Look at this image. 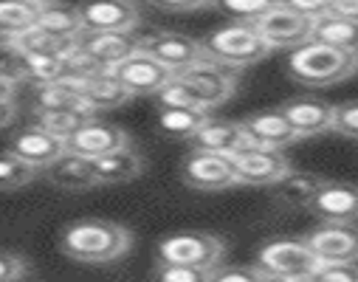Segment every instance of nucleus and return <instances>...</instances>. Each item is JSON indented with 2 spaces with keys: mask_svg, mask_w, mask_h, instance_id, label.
<instances>
[{
  "mask_svg": "<svg viewBox=\"0 0 358 282\" xmlns=\"http://www.w3.org/2000/svg\"><path fill=\"white\" fill-rule=\"evenodd\" d=\"M59 248L65 257L85 265H108L122 260L133 248V232L116 220L85 218L65 226L59 237Z\"/></svg>",
  "mask_w": 358,
  "mask_h": 282,
  "instance_id": "obj_1",
  "label": "nucleus"
},
{
  "mask_svg": "<svg viewBox=\"0 0 358 282\" xmlns=\"http://www.w3.org/2000/svg\"><path fill=\"white\" fill-rule=\"evenodd\" d=\"M288 71L302 85L324 87V85H336V82L355 76L358 73V54L333 48V45L319 43V40H308L299 48H294V54L288 59Z\"/></svg>",
  "mask_w": 358,
  "mask_h": 282,
  "instance_id": "obj_2",
  "label": "nucleus"
},
{
  "mask_svg": "<svg viewBox=\"0 0 358 282\" xmlns=\"http://www.w3.org/2000/svg\"><path fill=\"white\" fill-rule=\"evenodd\" d=\"M201 45H203V54L209 59H215V62H220L231 71L254 65V62H259V59H265L268 54H271V48L262 43L257 29L245 20L229 23V26L212 31Z\"/></svg>",
  "mask_w": 358,
  "mask_h": 282,
  "instance_id": "obj_3",
  "label": "nucleus"
},
{
  "mask_svg": "<svg viewBox=\"0 0 358 282\" xmlns=\"http://www.w3.org/2000/svg\"><path fill=\"white\" fill-rule=\"evenodd\" d=\"M223 257H226V243L212 232H175L158 243V262L212 271L223 262Z\"/></svg>",
  "mask_w": 358,
  "mask_h": 282,
  "instance_id": "obj_4",
  "label": "nucleus"
},
{
  "mask_svg": "<svg viewBox=\"0 0 358 282\" xmlns=\"http://www.w3.org/2000/svg\"><path fill=\"white\" fill-rule=\"evenodd\" d=\"M175 76L181 79L209 111L229 102L237 90V71H231V68H226L209 57L198 59L195 65H189L187 71L175 73Z\"/></svg>",
  "mask_w": 358,
  "mask_h": 282,
  "instance_id": "obj_5",
  "label": "nucleus"
},
{
  "mask_svg": "<svg viewBox=\"0 0 358 282\" xmlns=\"http://www.w3.org/2000/svg\"><path fill=\"white\" fill-rule=\"evenodd\" d=\"M234 178L237 186H274L280 178H285L294 167L282 150H262V147H248L231 155Z\"/></svg>",
  "mask_w": 358,
  "mask_h": 282,
  "instance_id": "obj_6",
  "label": "nucleus"
},
{
  "mask_svg": "<svg viewBox=\"0 0 358 282\" xmlns=\"http://www.w3.org/2000/svg\"><path fill=\"white\" fill-rule=\"evenodd\" d=\"M76 12L87 34H133L141 23L130 0H87Z\"/></svg>",
  "mask_w": 358,
  "mask_h": 282,
  "instance_id": "obj_7",
  "label": "nucleus"
},
{
  "mask_svg": "<svg viewBox=\"0 0 358 282\" xmlns=\"http://www.w3.org/2000/svg\"><path fill=\"white\" fill-rule=\"evenodd\" d=\"M138 51L152 57L172 76L187 71L189 65H195L198 59L206 57L201 40L187 37V34H175V31H158V34H150V37H138Z\"/></svg>",
  "mask_w": 358,
  "mask_h": 282,
  "instance_id": "obj_8",
  "label": "nucleus"
},
{
  "mask_svg": "<svg viewBox=\"0 0 358 282\" xmlns=\"http://www.w3.org/2000/svg\"><path fill=\"white\" fill-rule=\"evenodd\" d=\"M181 178L187 186L198 192H226L231 186H237L231 158L206 153V150H192L184 164H181Z\"/></svg>",
  "mask_w": 358,
  "mask_h": 282,
  "instance_id": "obj_9",
  "label": "nucleus"
},
{
  "mask_svg": "<svg viewBox=\"0 0 358 282\" xmlns=\"http://www.w3.org/2000/svg\"><path fill=\"white\" fill-rule=\"evenodd\" d=\"M310 23L308 17L285 9V6H274L265 15H259L257 20H251V26L257 29V34L262 37V43L268 48H299L302 43L310 40Z\"/></svg>",
  "mask_w": 358,
  "mask_h": 282,
  "instance_id": "obj_10",
  "label": "nucleus"
},
{
  "mask_svg": "<svg viewBox=\"0 0 358 282\" xmlns=\"http://www.w3.org/2000/svg\"><path fill=\"white\" fill-rule=\"evenodd\" d=\"M310 254L324 262H358V226L352 223H322L302 237Z\"/></svg>",
  "mask_w": 358,
  "mask_h": 282,
  "instance_id": "obj_11",
  "label": "nucleus"
},
{
  "mask_svg": "<svg viewBox=\"0 0 358 282\" xmlns=\"http://www.w3.org/2000/svg\"><path fill=\"white\" fill-rule=\"evenodd\" d=\"M265 276H282V274H299V271H316L319 260L310 254L305 240H271L265 243L254 262Z\"/></svg>",
  "mask_w": 358,
  "mask_h": 282,
  "instance_id": "obj_12",
  "label": "nucleus"
},
{
  "mask_svg": "<svg viewBox=\"0 0 358 282\" xmlns=\"http://www.w3.org/2000/svg\"><path fill=\"white\" fill-rule=\"evenodd\" d=\"M130 144V136L127 130H122L119 125H108V122H85L73 136L65 139V153H73L79 158H87V161H96L102 155H110L122 147Z\"/></svg>",
  "mask_w": 358,
  "mask_h": 282,
  "instance_id": "obj_13",
  "label": "nucleus"
},
{
  "mask_svg": "<svg viewBox=\"0 0 358 282\" xmlns=\"http://www.w3.org/2000/svg\"><path fill=\"white\" fill-rule=\"evenodd\" d=\"M110 73L122 82V87L130 93V97H155V93L172 79V73L164 65H158L152 57H147L144 51H136L133 57L119 62Z\"/></svg>",
  "mask_w": 358,
  "mask_h": 282,
  "instance_id": "obj_14",
  "label": "nucleus"
},
{
  "mask_svg": "<svg viewBox=\"0 0 358 282\" xmlns=\"http://www.w3.org/2000/svg\"><path fill=\"white\" fill-rule=\"evenodd\" d=\"M12 155H17L20 161H26L29 167H34L37 172H45L62 153H65V141L51 136L48 130L37 127V125H29V127H20L12 139H9V147H6Z\"/></svg>",
  "mask_w": 358,
  "mask_h": 282,
  "instance_id": "obj_15",
  "label": "nucleus"
},
{
  "mask_svg": "<svg viewBox=\"0 0 358 282\" xmlns=\"http://www.w3.org/2000/svg\"><path fill=\"white\" fill-rule=\"evenodd\" d=\"M308 209L322 223H355L358 220V183L324 181V186Z\"/></svg>",
  "mask_w": 358,
  "mask_h": 282,
  "instance_id": "obj_16",
  "label": "nucleus"
},
{
  "mask_svg": "<svg viewBox=\"0 0 358 282\" xmlns=\"http://www.w3.org/2000/svg\"><path fill=\"white\" fill-rule=\"evenodd\" d=\"M240 125H243L248 141L254 147H262V150H285L294 141H299V136L294 133L291 122L282 116L280 108L277 111H259Z\"/></svg>",
  "mask_w": 358,
  "mask_h": 282,
  "instance_id": "obj_17",
  "label": "nucleus"
},
{
  "mask_svg": "<svg viewBox=\"0 0 358 282\" xmlns=\"http://www.w3.org/2000/svg\"><path fill=\"white\" fill-rule=\"evenodd\" d=\"M280 111L291 122V127L299 139H313V136H324V133L333 130V105H327V102L291 99Z\"/></svg>",
  "mask_w": 358,
  "mask_h": 282,
  "instance_id": "obj_18",
  "label": "nucleus"
},
{
  "mask_svg": "<svg viewBox=\"0 0 358 282\" xmlns=\"http://www.w3.org/2000/svg\"><path fill=\"white\" fill-rule=\"evenodd\" d=\"M189 141H192V150H206V153H217L226 158H231L240 150L254 147L240 122H217V119H209Z\"/></svg>",
  "mask_w": 358,
  "mask_h": 282,
  "instance_id": "obj_19",
  "label": "nucleus"
},
{
  "mask_svg": "<svg viewBox=\"0 0 358 282\" xmlns=\"http://www.w3.org/2000/svg\"><path fill=\"white\" fill-rule=\"evenodd\" d=\"M45 178L51 186H57L62 192H87V190H94V186H99L96 175H94V161L79 158L73 153H62L45 169Z\"/></svg>",
  "mask_w": 358,
  "mask_h": 282,
  "instance_id": "obj_20",
  "label": "nucleus"
},
{
  "mask_svg": "<svg viewBox=\"0 0 358 282\" xmlns=\"http://www.w3.org/2000/svg\"><path fill=\"white\" fill-rule=\"evenodd\" d=\"M324 186V178L305 169H291L285 178L274 183V201L285 209H308L319 190Z\"/></svg>",
  "mask_w": 358,
  "mask_h": 282,
  "instance_id": "obj_21",
  "label": "nucleus"
},
{
  "mask_svg": "<svg viewBox=\"0 0 358 282\" xmlns=\"http://www.w3.org/2000/svg\"><path fill=\"white\" fill-rule=\"evenodd\" d=\"M79 45L91 54L105 71H113L119 62L138 51V37L133 34H87L82 31Z\"/></svg>",
  "mask_w": 358,
  "mask_h": 282,
  "instance_id": "obj_22",
  "label": "nucleus"
},
{
  "mask_svg": "<svg viewBox=\"0 0 358 282\" xmlns=\"http://www.w3.org/2000/svg\"><path fill=\"white\" fill-rule=\"evenodd\" d=\"M144 167H147L144 155L133 144H127V147H122L110 155L96 158L94 161V175H96V183H127V181L138 178L144 172Z\"/></svg>",
  "mask_w": 358,
  "mask_h": 282,
  "instance_id": "obj_23",
  "label": "nucleus"
},
{
  "mask_svg": "<svg viewBox=\"0 0 358 282\" xmlns=\"http://www.w3.org/2000/svg\"><path fill=\"white\" fill-rule=\"evenodd\" d=\"M310 40L327 43L333 48L358 54V23L336 17V15H322L319 20L310 23Z\"/></svg>",
  "mask_w": 358,
  "mask_h": 282,
  "instance_id": "obj_24",
  "label": "nucleus"
},
{
  "mask_svg": "<svg viewBox=\"0 0 358 282\" xmlns=\"http://www.w3.org/2000/svg\"><path fill=\"white\" fill-rule=\"evenodd\" d=\"M82 97L87 99L94 111H108V108H122L124 102H130L133 97L122 87V82L110 73V71H102L91 79H85L82 85Z\"/></svg>",
  "mask_w": 358,
  "mask_h": 282,
  "instance_id": "obj_25",
  "label": "nucleus"
},
{
  "mask_svg": "<svg viewBox=\"0 0 358 282\" xmlns=\"http://www.w3.org/2000/svg\"><path fill=\"white\" fill-rule=\"evenodd\" d=\"M40 12L29 0H0V37L15 40L26 31H31L40 20Z\"/></svg>",
  "mask_w": 358,
  "mask_h": 282,
  "instance_id": "obj_26",
  "label": "nucleus"
},
{
  "mask_svg": "<svg viewBox=\"0 0 358 282\" xmlns=\"http://www.w3.org/2000/svg\"><path fill=\"white\" fill-rule=\"evenodd\" d=\"M206 122H209V111H189V108L158 111V130L172 139H192Z\"/></svg>",
  "mask_w": 358,
  "mask_h": 282,
  "instance_id": "obj_27",
  "label": "nucleus"
},
{
  "mask_svg": "<svg viewBox=\"0 0 358 282\" xmlns=\"http://www.w3.org/2000/svg\"><path fill=\"white\" fill-rule=\"evenodd\" d=\"M91 119H96L94 111L73 108V111H48V113H37V122H34V125L65 141L68 136H73L85 122H91Z\"/></svg>",
  "mask_w": 358,
  "mask_h": 282,
  "instance_id": "obj_28",
  "label": "nucleus"
},
{
  "mask_svg": "<svg viewBox=\"0 0 358 282\" xmlns=\"http://www.w3.org/2000/svg\"><path fill=\"white\" fill-rule=\"evenodd\" d=\"M37 29L54 34V37H82V23L76 9H62V6H48L40 12Z\"/></svg>",
  "mask_w": 358,
  "mask_h": 282,
  "instance_id": "obj_29",
  "label": "nucleus"
},
{
  "mask_svg": "<svg viewBox=\"0 0 358 282\" xmlns=\"http://www.w3.org/2000/svg\"><path fill=\"white\" fill-rule=\"evenodd\" d=\"M40 172L34 167H29L26 161H20L17 155H12L9 150L0 153V192H15L29 186Z\"/></svg>",
  "mask_w": 358,
  "mask_h": 282,
  "instance_id": "obj_30",
  "label": "nucleus"
},
{
  "mask_svg": "<svg viewBox=\"0 0 358 282\" xmlns=\"http://www.w3.org/2000/svg\"><path fill=\"white\" fill-rule=\"evenodd\" d=\"M155 97H158V102H161V108H189V111H209L198 97H195V93L181 82V79H178V76H172L158 93H155Z\"/></svg>",
  "mask_w": 358,
  "mask_h": 282,
  "instance_id": "obj_31",
  "label": "nucleus"
},
{
  "mask_svg": "<svg viewBox=\"0 0 358 282\" xmlns=\"http://www.w3.org/2000/svg\"><path fill=\"white\" fill-rule=\"evenodd\" d=\"M277 3H280V0H215V6L226 9L229 15L245 20V23L257 20L259 15H265L268 9H274Z\"/></svg>",
  "mask_w": 358,
  "mask_h": 282,
  "instance_id": "obj_32",
  "label": "nucleus"
},
{
  "mask_svg": "<svg viewBox=\"0 0 358 282\" xmlns=\"http://www.w3.org/2000/svg\"><path fill=\"white\" fill-rule=\"evenodd\" d=\"M152 282H209V271L192 268V265H172V262H158Z\"/></svg>",
  "mask_w": 358,
  "mask_h": 282,
  "instance_id": "obj_33",
  "label": "nucleus"
},
{
  "mask_svg": "<svg viewBox=\"0 0 358 282\" xmlns=\"http://www.w3.org/2000/svg\"><path fill=\"white\" fill-rule=\"evenodd\" d=\"M209 282H268L257 265H217L209 271Z\"/></svg>",
  "mask_w": 358,
  "mask_h": 282,
  "instance_id": "obj_34",
  "label": "nucleus"
},
{
  "mask_svg": "<svg viewBox=\"0 0 358 282\" xmlns=\"http://www.w3.org/2000/svg\"><path fill=\"white\" fill-rule=\"evenodd\" d=\"M333 133L358 141V99L333 105Z\"/></svg>",
  "mask_w": 358,
  "mask_h": 282,
  "instance_id": "obj_35",
  "label": "nucleus"
},
{
  "mask_svg": "<svg viewBox=\"0 0 358 282\" xmlns=\"http://www.w3.org/2000/svg\"><path fill=\"white\" fill-rule=\"evenodd\" d=\"M29 274H31V265L23 254L0 248V282H23Z\"/></svg>",
  "mask_w": 358,
  "mask_h": 282,
  "instance_id": "obj_36",
  "label": "nucleus"
},
{
  "mask_svg": "<svg viewBox=\"0 0 358 282\" xmlns=\"http://www.w3.org/2000/svg\"><path fill=\"white\" fill-rule=\"evenodd\" d=\"M313 282H358V262H324L313 271Z\"/></svg>",
  "mask_w": 358,
  "mask_h": 282,
  "instance_id": "obj_37",
  "label": "nucleus"
},
{
  "mask_svg": "<svg viewBox=\"0 0 358 282\" xmlns=\"http://www.w3.org/2000/svg\"><path fill=\"white\" fill-rule=\"evenodd\" d=\"M280 6H285V9L296 12V15L308 17V20H319L322 15H327V12H330L333 0H280Z\"/></svg>",
  "mask_w": 358,
  "mask_h": 282,
  "instance_id": "obj_38",
  "label": "nucleus"
},
{
  "mask_svg": "<svg viewBox=\"0 0 358 282\" xmlns=\"http://www.w3.org/2000/svg\"><path fill=\"white\" fill-rule=\"evenodd\" d=\"M152 3L166 12H198V9L215 6V0H152Z\"/></svg>",
  "mask_w": 358,
  "mask_h": 282,
  "instance_id": "obj_39",
  "label": "nucleus"
},
{
  "mask_svg": "<svg viewBox=\"0 0 358 282\" xmlns=\"http://www.w3.org/2000/svg\"><path fill=\"white\" fill-rule=\"evenodd\" d=\"M327 15H336V17L358 23V0H333V6H330Z\"/></svg>",
  "mask_w": 358,
  "mask_h": 282,
  "instance_id": "obj_40",
  "label": "nucleus"
},
{
  "mask_svg": "<svg viewBox=\"0 0 358 282\" xmlns=\"http://www.w3.org/2000/svg\"><path fill=\"white\" fill-rule=\"evenodd\" d=\"M15 116H17V105H15V99H3V102H0V130L9 127V125L15 122Z\"/></svg>",
  "mask_w": 358,
  "mask_h": 282,
  "instance_id": "obj_41",
  "label": "nucleus"
},
{
  "mask_svg": "<svg viewBox=\"0 0 358 282\" xmlns=\"http://www.w3.org/2000/svg\"><path fill=\"white\" fill-rule=\"evenodd\" d=\"M15 90H17V82L0 68V102L3 99H15Z\"/></svg>",
  "mask_w": 358,
  "mask_h": 282,
  "instance_id": "obj_42",
  "label": "nucleus"
},
{
  "mask_svg": "<svg viewBox=\"0 0 358 282\" xmlns=\"http://www.w3.org/2000/svg\"><path fill=\"white\" fill-rule=\"evenodd\" d=\"M268 282H313V271H299V274H282V276H268Z\"/></svg>",
  "mask_w": 358,
  "mask_h": 282,
  "instance_id": "obj_43",
  "label": "nucleus"
},
{
  "mask_svg": "<svg viewBox=\"0 0 358 282\" xmlns=\"http://www.w3.org/2000/svg\"><path fill=\"white\" fill-rule=\"evenodd\" d=\"M29 3H34L37 9H48V6H59L62 0H29Z\"/></svg>",
  "mask_w": 358,
  "mask_h": 282,
  "instance_id": "obj_44",
  "label": "nucleus"
}]
</instances>
